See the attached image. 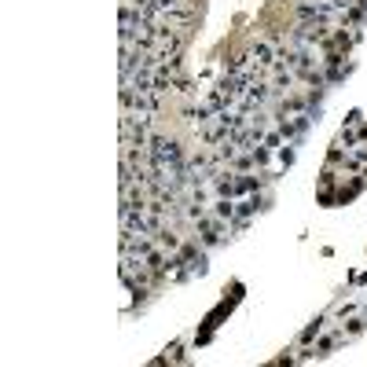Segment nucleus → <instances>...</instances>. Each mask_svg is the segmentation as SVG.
<instances>
[{"mask_svg":"<svg viewBox=\"0 0 367 367\" xmlns=\"http://www.w3.org/2000/svg\"><path fill=\"white\" fill-rule=\"evenodd\" d=\"M334 4H342V8H349V4H352V0H334Z\"/></svg>","mask_w":367,"mask_h":367,"instance_id":"f257e3e1","label":"nucleus"}]
</instances>
